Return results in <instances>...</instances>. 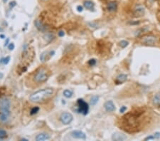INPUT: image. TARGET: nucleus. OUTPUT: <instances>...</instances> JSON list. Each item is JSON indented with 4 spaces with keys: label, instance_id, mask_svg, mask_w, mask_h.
<instances>
[{
    "label": "nucleus",
    "instance_id": "nucleus-14",
    "mask_svg": "<svg viewBox=\"0 0 160 141\" xmlns=\"http://www.w3.org/2000/svg\"><path fill=\"white\" fill-rule=\"evenodd\" d=\"M84 6L87 9H89V10H92L94 9V6H95V4L92 2V1H90V0H86L84 1Z\"/></svg>",
    "mask_w": 160,
    "mask_h": 141
},
{
    "label": "nucleus",
    "instance_id": "nucleus-30",
    "mask_svg": "<svg viewBox=\"0 0 160 141\" xmlns=\"http://www.w3.org/2000/svg\"><path fill=\"white\" fill-rule=\"evenodd\" d=\"M58 37H63L65 36V32L63 31H60L58 33Z\"/></svg>",
    "mask_w": 160,
    "mask_h": 141
},
{
    "label": "nucleus",
    "instance_id": "nucleus-19",
    "mask_svg": "<svg viewBox=\"0 0 160 141\" xmlns=\"http://www.w3.org/2000/svg\"><path fill=\"white\" fill-rule=\"evenodd\" d=\"M10 59H11L10 56H6V57H5V58L1 59L0 60V63H3V64H4V65H6V64H8V63H9Z\"/></svg>",
    "mask_w": 160,
    "mask_h": 141
},
{
    "label": "nucleus",
    "instance_id": "nucleus-26",
    "mask_svg": "<svg viewBox=\"0 0 160 141\" xmlns=\"http://www.w3.org/2000/svg\"><path fill=\"white\" fill-rule=\"evenodd\" d=\"M15 48V45L14 43H10L8 46V49H9V51H12Z\"/></svg>",
    "mask_w": 160,
    "mask_h": 141
},
{
    "label": "nucleus",
    "instance_id": "nucleus-3",
    "mask_svg": "<svg viewBox=\"0 0 160 141\" xmlns=\"http://www.w3.org/2000/svg\"><path fill=\"white\" fill-rule=\"evenodd\" d=\"M49 78V74L45 68H41L34 76V80L37 83H43Z\"/></svg>",
    "mask_w": 160,
    "mask_h": 141
},
{
    "label": "nucleus",
    "instance_id": "nucleus-27",
    "mask_svg": "<svg viewBox=\"0 0 160 141\" xmlns=\"http://www.w3.org/2000/svg\"><path fill=\"white\" fill-rule=\"evenodd\" d=\"M155 139V138H154V135H150V136H148L147 138H145V139H144V141H148V140H154Z\"/></svg>",
    "mask_w": 160,
    "mask_h": 141
},
{
    "label": "nucleus",
    "instance_id": "nucleus-4",
    "mask_svg": "<svg viewBox=\"0 0 160 141\" xmlns=\"http://www.w3.org/2000/svg\"><path fill=\"white\" fill-rule=\"evenodd\" d=\"M77 103H78V110H77L78 112L80 113H82L84 116L87 115L88 113V110H89L88 104L83 99H81V98L78 99Z\"/></svg>",
    "mask_w": 160,
    "mask_h": 141
},
{
    "label": "nucleus",
    "instance_id": "nucleus-22",
    "mask_svg": "<svg viewBox=\"0 0 160 141\" xmlns=\"http://www.w3.org/2000/svg\"><path fill=\"white\" fill-rule=\"evenodd\" d=\"M128 41H125V40H123V41H121L120 42V46L122 47V48H125L126 46H128Z\"/></svg>",
    "mask_w": 160,
    "mask_h": 141
},
{
    "label": "nucleus",
    "instance_id": "nucleus-37",
    "mask_svg": "<svg viewBox=\"0 0 160 141\" xmlns=\"http://www.w3.org/2000/svg\"><path fill=\"white\" fill-rule=\"evenodd\" d=\"M149 1H150L151 2H154V1H156V0H149Z\"/></svg>",
    "mask_w": 160,
    "mask_h": 141
},
{
    "label": "nucleus",
    "instance_id": "nucleus-6",
    "mask_svg": "<svg viewBox=\"0 0 160 141\" xmlns=\"http://www.w3.org/2000/svg\"><path fill=\"white\" fill-rule=\"evenodd\" d=\"M142 42L145 45L148 46H152L157 43V38L154 36H146L142 38Z\"/></svg>",
    "mask_w": 160,
    "mask_h": 141
},
{
    "label": "nucleus",
    "instance_id": "nucleus-13",
    "mask_svg": "<svg viewBox=\"0 0 160 141\" xmlns=\"http://www.w3.org/2000/svg\"><path fill=\"white\" fill-rule=\"evenodd\" d=\"M34 24L36 26L37 29L41 31H45L46 30V26L43 24V23L40 21V20H36L34 21Z\"/></svg>",
    "mask_w": 160,
    "mask_h": 141
},
{
    "label": "nucleus",
    "instance_id": "nucleus-1",
    "mask_svg": "<svg viewBox=\"0 0 160 141\" xmlns=\"http://www.w3.org/2000/svg\"><path fill=\"white\" fill-rule=\"evenodd\" d=\"M11 101L6 97L0 98V121L6 123L11 114Z\"/></svg>",
    "mask_w": 160,
    "mask_h": 141
},
{
    "label": "nucleus",
    "instance_id": "nucleus-9",
    "mask_svg": "<svg viewBox=\"0 0 160 141\" xmlns=\"http://www.w3.org/2000/svg\"><path fill=\"white\" fill-rule=\"evenodd\" d=\"M144 14V8L141 5L136 7L134 10V15L135 17H141Z\"/></svg>",
    "mask_w": 160,
    "mask_h": 141
},
{
    "label": "nucleus",
    "instance_id": "nucleus-2",
    "mask_svg": "<svg viewBox=\"0 0 160 141\" xmlns=\"http://www.w3.org/2000/svg\"><path fill=\"white\" fill-rule=\"evenodd\" d=\"M53 94V89L48 88H44L42 90L38 91L34 93L31 94L29 97L30 101L32 102L35 103H40L42 102L45 100L49 99L50 97H51Z\"/></svg>",
    "mask_w": 160,
    "mask_h": 141
},
{
    "label": "nucleus",
    "instance_id": "nucleus-8",
    "mask_svg": "<svg viewBox=\"0 0 160 141\" xmlns=\"http://www.w3.org/2000/svg\"><path fill=\"white\" fill-rule=\"evenodd\" d=\"M112 139L113 141H123L127 140V137L126 136V135H124L123 133H115L113 135H112Z\"/></svg>",
    "mask_w": 160,
    "mask_h": 141
},
{
    "label": "nucleus",
    "instance_id": "nucleus-38",
    "mask_svg": "<svg viewBox=\"0 0 160 141\" xmlns=\"http://www.w3.org/2000/svg\"><path fill=\"white\" fill-rule=\"evenodd\" d=\"M1 140H2V138H1L0 137V141H1Z\"/></svg>",
    "mask_w": 160,
    "mask_h": 141
},
{
    "label": "nucleus",
    "instance_id": "nucleus-20",
    "mask_svg": "<svg viewBox=\"0 0 160 141\" xmlns=\"http://www.w3.org/2000/svg\"><path fill=\"white\" fill-rule=\"evenodd\" d=\"M38 111H39V108L38 106H35V107L32 108V109L31 110V112H30V114L31 115H35V114H36Z\"/></svg>",
    "mask_w": 160,
    "mask_h": 141
},
{
    "label": "nucleus",
    "instance_id": "nucleus-18",
    "mask_svg": "<svg viewBox=\"0 0 160 141\" xmlns=\"http://www.w3.org/2000/svg\"><path fill=\"white\" fill-rule=\"evenodd\" d=\"M99 100V97L98 96H94L92 98H90V105H95L98 103Z\"/></svg>",
    "mask_w": 160,
    "mask_h": 141
},
{
    "label": "nucleus",
    "instance_id": "nucleus-7",
    "mask_svg": "<svg viewBox=\"0 0 160 141\" xmlns=\"http://www.w3.org/2000/svg\"><path fill=\"white\" fill-rule=\"evenodd\" d=\"M71 136L74 138H77V139H82V140L86 139V134L80 130H73V132H71Z\"/></svg>",
    "mask_w": 160,
    "mask_h": 141
},
{
    "label": "nucleus",
    "instance_id": "nucleus-23",
    "mask_svg": "<svg viewBox=\"0 0 160 141\" xmlns=\"http://www.w3.org/2000/svg\"><path fill=\"white\" fill-rule=\"evenodd\" d=\"M46 54H47V52L46 51H45V52H43L41 54V55L40 56V59H41V61L42 62H44L46 61Z\"/></svg>",
    "mask_w": 160,
    "mask_h": 141
},
{
    "label": "nucleus",
    "instance_id": "nucleus-25",
    "mask_svg": "<svg viewBox=\"0 0 160 141\" xmlns=\"http://www.w3.org/2000/svg\"><path fill=\"white\" fill-rule=\"evenodd\" d=\"M17 5V2L15 1H11L10 3H9V9H13L14 6Z\"/></svg>",
    "mask_w": 160,
    "mask_h": 141
},
{
    "label": "nucleus",
    "instance_id": "nucleus-11",
    "mask_svg": "<svg viewBox=\"0 0 160 141\" xmlns=\"http://www.w3.org/2000/svg\"><path fill=\"white\" fill-rule=\"evenodd\" d=\"M51 138V136L47 133H40L38 135H36V141H47L49 140Z\"/></svg>",
    "mask_w": 160,
    "mask_h": 141
},
{
    "label": "nucleus",
    "instance_id": "nucleus-35",
    "mask_svg": "<svg viewBox=\"0 0 160 141\" xmlns=\"http://www.w3.org/2000/svg\"><path fill=\"white\" fill-rule=\"evenodd\" d=\"M21 141H28V140H27V139H25V138H22V139H21Z\"/></svg>",
    "mask_w": 160,
    "mask_h": 141
},
{
    "label": "nucleus",
    "instance_id": "nucleus-34",
    "mask_svg": "<svg viewBox=\"0 0 160 141\" xmlns=\"http://www.w3.org/2000/svg\"><path fill=\"white\" fill-rule=\"evenodd\" d=\"M3 76H4V75H3V74H2V73H0V79H2Z\"/></svg>",
    "mask_w": 160,
    "mask_h": 141
},
{
    "label": "nucleus",
    "instance_id": "nucleus-32",
    "mask_svg": "<svg viewBox=\"0 0 160 141\" xmlns=\"http://www.w3.org/2000/svg\"><path fill=\"white\" fill-rule=\"evenodd\" d=\"M9 38H7L6 42H5V44H4V46H6V45H8V44H9Z\"/></svg>",
    "mask_w": 160,
    "mask_h": 141
},
{
    "label": "nucleus",
    "instance_id": "nucleus-24",
    "mask_svg": "<svg viewBox=\"0 0 160 141\" xmlns=\"http://www.w3.org/2000/svg\"><path fill=\"white\" fill-rule=\"evenodd\" d=\"M96 63H97V61H96V59H90V60H89V61H88V64L90 65V66H95V64H96Z\"/></svg>",
    "mask_w": 160,
    "mask_h": 141
},
{
    "label": "nucleus",
    "instance_id": "nucleus-28",
    "mask_svg": "<svg viewBox=\"0 0 160 141\" xmlns=\"http://www.w3.org/2000/svg\"><path fill=\"white\" fill-rule=\"evenodd\" d=\"M77 10H78V12H82L83 10V7L82 6H80V5H78V6H77Z\"/></svg>",
    "mask_w": 160,
    "mask_h": 141
},
{
    "label": "nucleus",
    "instance_id": "nucleus-33",
    "mask_svg": "<svg viewBox=\"0 0 160 141\" xmlns=\"http://www.w3.org/2000/svg\"><path fill=\"white\" fill-rule=\"evenodd\" d=\"M0 38H1V39H4V38H6V37H5V35H4V34H0Z\"/></svg>",
    "mask_w": 160,
    "mask_h": 141
},
{
    "label": "nucleus",
    "instance_id": "nucleus-10",
    "mask_svg": "<svg viewBox=\"0 0 160 141\" xmlns=\"http://www.w3.org/2000/svg\"><path fill=\"white\" fill-rule=\"evenodd\" d=\"M104 107L106 111L107 112H112L115 110V104L113 103V102L112 101H108L107 102H105V103L104 104Z\"/></svg>",
    "mask_w": 160,
    "mask_h": 141
},
{
    "label": "nucleus",
    "instance_id": "nucleus-31",
    "mask_svg": "<svg viewBox=\"0 0 160 141\" xmlns=\"http://www.w3.org/2000/svg\"><path fill=\"white\" fill-rule=\"evenodd\" d=\"M154 136L156 139H159V138H160V133H159V132H157V133H154Z\"/></svg>",
    "mask_w": 160,
    "mask_h": 141
},
{
    "label": "nucleus",
    "instance_id": "nucleus-15",
    "mask_svg": "<svg viewBox=\"0 0 160 141\" xmlns=\"http://www.w3.org/2000/svg\"><path fill=\"white\" fill-rule=\"evenodd\" d=\"M127 75H125V74H120V75H119L117 76V79H116V83H117V84L118 83H124L127 80Z\"/></svg>",
    "mask_w": 160,
    "mask_h": 141
},
{
    "label": "nucleus",
    "instance_id": "nucleus-29",
    "mask_svg": "<svg viewBox=\"0 0 160 141\" xmlns=\"http://www.w3.org/2000/svg\"><path fill=\"white\" fill-rule=\"evenodd\" d=\"M127 110V108H126V106H122L121 108H120V113H124V112H125V110Z\"/></svg>",
    "mask_w": 160,
    "mask_h": 141
},
{
    "label": "nucleus",
    "instance_id": "nucleus-36",
    "mask_svg": "<svg viewBox=\"0 0 160 141\" xmlns=\"http://www.w3.org/2000/svg\"><path fill=\"white\" fill-rule=\"evenodd\" d=\"M2 1H3V2H4V3H6V1H8V0H2Z\"/></svg>",
    "mask_w": 160,
    "mask_h": 141
},
{
    "label": "nucleus",
    "instance_id": "nucleus-17",
    "mask_svg": "<svg viewBox=\"0 0 160 141\" xmlns=\"http://www.w3.org/2000/svg\"><path fill=\"white\" fill-rule=\"evenodd\" d=\"M63 96L66 97V98H71L72 97V96L73 95V91H72V90H71V89H66L64 91H63Z\"/></svg>",
    "mask_w": 160,
    "mask_h": 141
},
{
    "label": "nucleus",
    "instance_id": "nucleus-16",
    "mask_svg": "<svg viewBox=\"0 0 160 141\" xmlns=\"http://www.w3.org/2000/svg\"><path fill=\"white\" fill-rule=\"evenodd\" d=\"M153 103L156 106H160V93H157L153 98Z\"/></svg>",
    "mask_w": 160,
    "mask_h": 141
},
{
    "label": "nucleus",
    "instance_id": "nucleus-5",
    "mask_svg": "<svg viewBox=\"0 0 160 141\" xmlns=\"http://www.w3.org/2000/svg\"><path fill=\"white\" fill-rule=\"evenodd\" d=\"M61 121L62 123H63L64 125H68L72 122L73 119V116L71 113H68V112H64L61 114V116L60 117Z\"/></svg>",
    "mask_w": 160,
    "mask_h": 141
},
{
    "label": "nucleus",
    "instance_id": "nucleus-12",
    "mask_svg": "<svg viewBox=\"0 0 160 141\" xmlns=\"http://www.w3.org/2000/svg\"><path fill=\"white\" fill-rule=\"evenodd\" d=\"M107 9L109 12H115L117 9V4L116 1H110L107 4Z\"/></svg>",
    "mask_w": 160,
    "mask_h": 141
},
{
    "label": "nucleus",
    "instance_id": "nucleus-21",
    "mask_svg": "<svg viewBox=\"0 0 160 141\" xmlns=\"http://www.w3.org/2000/svg\"><path fill=\"white\" fill-rule=\"evenodd\" d=\"M0 137L2 138V139H4L7 137V133L5 130H2V129H0Z\"/></svg>",
    "mask_w": 160,
    "mask_h": 141
}]
</instances>
